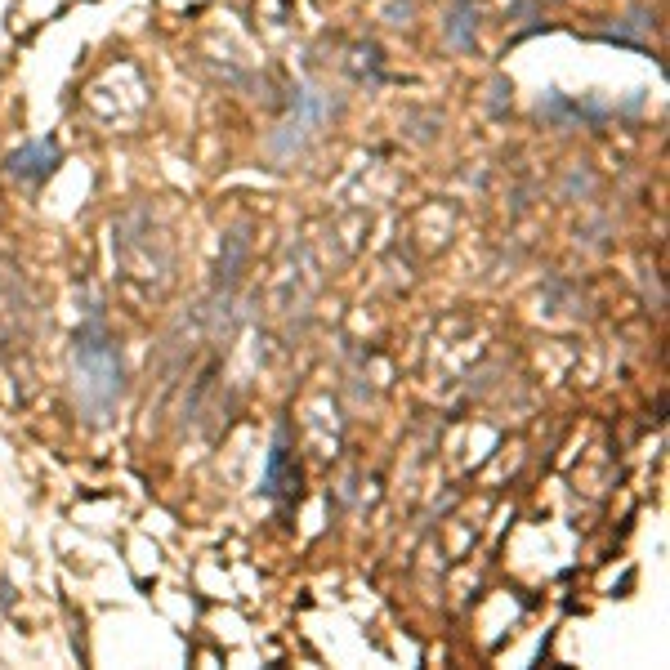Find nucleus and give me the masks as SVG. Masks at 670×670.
Instances as JSON below:
<instances>
[{
  "instance_id": "obj_1",
  "label": "nucleus",
  "mask_w": 670,
  "mask_h": 670,
  "mask_svg": "<svg viewBox=\"0 0 670 670\" xmlns=\"http://www.w3.org/2000/svg\"><path fill=\"white\" fill-rule=\"evenodd\" d=\"M54 166H59V148L54 143H27L23 152L9 157V175L18 179H45Z\"/></svg>"
}]
</instances>
